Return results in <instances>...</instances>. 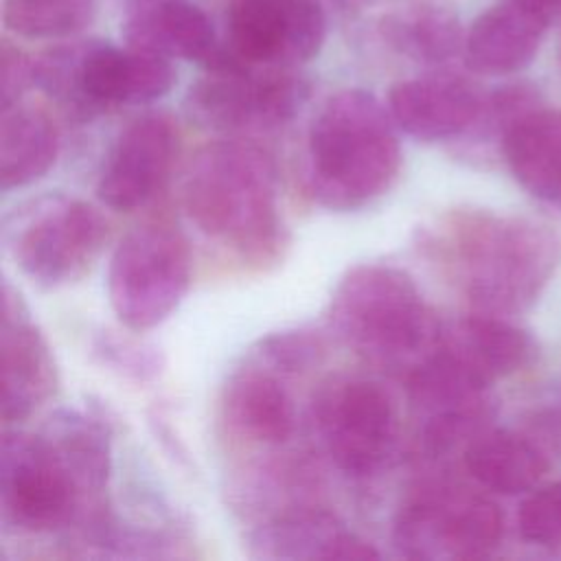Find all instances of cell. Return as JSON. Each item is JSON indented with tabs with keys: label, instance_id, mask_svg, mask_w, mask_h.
<instances>
[{
	"label": "cell",
	"instance_id": "obj_1",
	"mask_svg": "<svg viewBox=\"0 0 561 561\" xmlns=\"http://www.w3.org/2000/svg\"><path fill=\"white\" fill-rule=\"evenodd\" d=\"M440 252L476 311L513 313L537 300L559 261V239L541 224L467 210L445 219Z\"/></svg>",
	"mask_w": 561,
	"mask_h": 561
},
{
	"label": "cell",
	"instance_id": "obj_2",
	"mask_svg": "<svg viewBox=\"0 0 561 561\" xmlns=\"http://www.w3.org/2000/svg\"><path fill=\"white\" fill-rule=\"evenodd\" d=\"M184 208L204 234L252 263L276 259L285 243L276 164L252 142L221 140L199 151L184 184Z\"/></svg>",
	"mask_w": 561,
	"mask_h": 561
},
{
	"label": "cell",
	"instance_id": "obj_3",
	"mask_svg": "<svg viewBox=\"0 0 561 561\" xmlns=\"http://www.w3.org/2000/svg\"><path fill=\"white\" fill-rule=\"evenodd\" d=\"M394 118L370 92L327 99L309 127V182L331 210H355L390 191L401 169Z\"/></svg>",
	"mask_w": 561,
	"mask_h": 561
},
{
	"label": "cell",
	"instance_id": "obj_4",
	"mask_svg": "<svg viewBox=\"0 0 561 561\" xmlns=\"http://www.w3.org/2000/svg\"><path fill=\"white\" fill-rule=\"evenodd\" d=\"M331 324L355 353L388 370H412L443 337L414 280L392 265H357L331 298Z\"/></svg>",
	"mask_w": 561,
	"mask_h": 561
},
{
	"label": "cell",
	"instance_id": "obj_5",
	"mask_svg": "<svg viewBox=\"0 0 561 561\" xmlns=\"http://www.w3.org/2000/svg\"><path fill=\"white\" fill-rule=\"evenodd\" d=\"M33 81L68 110L92 114L164 96L175 83V70L164 55L92 42L48 50L33 64Z\"/></svg>",
	"mask_w": 561,
	"mask_h": 561
},
{
	"label": "cell",
	"instance_id": "obj_6",
	"mask_svg": "<svg viewBox=\"0 0 561 561\" xmlns=\"http://www.w3.org/2000/svg\"><path fill=\"white\" fill-rule=\"evenodd\" d=\"M4 241L26 278L55 289L90 272L107 241V221L92 204L55 195L13 215Z\"/></svg>",
	"mask_w": 561,
	"mask_h": 561
},
{
	"label": "cell",
	"instance_id": "obj_7",
	"mask_svg": "<svg viewBox=\"0 0 561 561\" xmlns=\"http://www.w3.org/2000/svg\"><path fill=\"white\" fill-rule=\"evenodd\" d=\"M500 506L454 482L416 489L397 511L392 541L405 559H480L502 541Z\"/></svg>",
	"mask_w": 561,
	"mask_h": 561
},
{
	"label": "cell",
	"instance_id": "obj_8",
	"mask_svg": "<svg viewBox=\"0 0 561 561\" xmlns=\"http://www.w3.org/2000/svg\"><path fill=\"white\" fill-rule=\"evenodd\" d=\"M191 267L188 243L178 230L160 224L129 230L107 267L112 311L131 331L162 324L186 296Z\"/></svg>",
	"mask_w": 561,
	"mask_h": 561
},
{
	"label": "cell",
	"instance_id": "obj_9",
	"mask_svg": "<svg viewBox=\"0 0 561 561\" xmlns=\"http://www.w3.org/2000/svg\"><path fill=\"white\" fill-rule=\"evenodd\" d=\"M316 430L337 469L364 478L379 471L397 445V412L377 383L342 377L327 383L313 401Z\"/></svg>",
	"mask_w": 561,
	"mask_h": 561
},
{
	"label": "cell",
	"instance_id": "obj_10",
	"mask_svg": "<svg viewBox=\"0 0 561 561\" xmlns=\"http://www.w3.org/2000/svg\"><path fill=\"white\" fill-rule=\"evenodd\" d=\"M81 493L39 434L7 430L0 449V513L15 533L70 524Z\"/></svg>",
	"mask_w": 561,
	"mask_h": 561
},
{
	"label": "cell",
	"instance_id": "obj_11",
	"mask_svg": "<svg viewBox=\"0 0 561 561\" xmlns=\"http://www.w3.org/2000/svg\"><path fill=\"white\" fill-rule=\"evenodd\" d=\"M307 96V81L287 68L256 75L245 66L208 72L191 85L186 114L213 131L265 129L294 118Z\"/></svg>",
	"mask_w": 561,
	"mask_h": 561
},
{
	"label": "cell",
	"instance_id": "obj_12",
	"mask_svg": "<svg viewBox=\"0 0 561 561\" xmlns=\"http://www.w3.org/2000/svg\"><path fill=\"white\" fill-rule=\"evenodd\" d=\"M327 35L318 0H234L228 46L248 66L289 68L313 59Z\"/></svg>",
	"mask_w": 561,
	"mask_h": 561
},
{
	"label": "cell",
	"instance_id": "obj_13",
	"mask_svg": "<svg viewBox=\"0 0 561 561\" xmlns=\"http://www.w3.org/2000/svg\"><path fill=\"white\" fill-rule=\"evenodd\" d=\"M178 142V129L162 114H147L129 123L105 156L96 182L99 199L123 213L147 204L164 186Z\"/></svg>",
	"mask_w": 561,
	"mask_h": 561
},
{
	"label": "cell",
	"instance_id": "obj_14",
	"mask_svg": "<svg viewBox=\"0 0 561 561\" xmlns=\"http://www.w3.org/2000/svg\"><path fill=\"white\" fill-rule=\"evenodd\" d=\"M125 37L134 48L195 61L206 72L245 68L191 0H127Z\"/></svg>",
	"mask_w": 561,
	"mask_h": 561
},
{
	"label": "cell",
	"instance_id": "obj_15",
	"mask_svg": "<svg viewBox=\"0 0 561 561\" xmlns=\"http://www.w3.org/2000/svg\"><path fill=\"white\" fill-rule=\"evenodd\" d=\"M2 421L20 423L37 412L57 390V366L42 331L28 320L26 307L9 285L2 300L0 333Z\"/></svg>",
	"mask_w": 561,
	"mask_h": 561
},
{
	"label": "cell",
	"instance_id": "obj_16",
	"mask_svg": "<svg viewBox=\"0 0 561 561\" xmlns=\"http://www.w3.org/2000/svg\"><path fill=\"white\" fill-rule=\"evenodd\" d=\"M554 20V0H504L471 24L465 61L478 75L517 72L533 61Z\"/></svg>",
	"mask_w": 561,
	"mask_h": 561
},
{
	"label": "cell",
	"instance_id": "obj_17",
	"mask_svg": "<svg viewBox=\"0 0 561 561\" xmlns=\"http://www.w3.org/2000/svg\"><path fill=\"white\" fill-rule=\"evenodd\" d=\"M248 552L267 561H362L377 559L370 541L348 530L322 508L296 506L256 526L248 537Z\"/></svg>",
	"mask_w": 561,
	"mask_h": 561
},
{
	"label": "cell",
	"instance_id": "obj_18",
	"mask_svg": "<svg viewBox=\"0 0 561 561\" xmlns=\"http://www.w3.org/2000/svg\"><path fill=\"white\" fill-rule=\"evenodd\" d=\"M480 90L456 75H425L399 81L388 92V110L405 134L436 142L471 129L482 112Z\"/></svg>",
	"mask_w": 561,
	"mask_h": 561
},
{
	"label": "cell",
	"instance_id": "obj_19",
	"mask_svg": "<svg viewBox=\"0 0 561 561\" xmlns=\"http://www.w3.org/2000/svg\"><path fill=\"white\" fill-rule=\"evenodd\" d=\"M440 346L486 388L517 373L533 357V340L522 329L484 311L443 329Z\"/></svg>",
	"mask_w": 561,
	"mask_h": 561
},
{
	"label": "cell",
	"instance_id": "obj_20",
	"mask_svg": "<svg viewBox=\"0 0 561 561\" xmlns=\"http://www.w3.org/2000/svg\"><path fill=\"white\" fill-rule=\"evenodd\" d=\"M513 178L537 199L561 206V110L533 107L502 136Z\"/></svg>",
	"mask_w": 561,
	"mask_h": 561
},
{
	"label": "cell",
	"instance_id": "obj_21",
	"mask_svg": "<svg viewBox=\"0 0 561 561\" xmlns=\"http://www.w3.org/2000/svg\"><path fill=\"white\" fill-rule=\"evenodd\" d=\"M462 462L480 486L502 495L530 491L548 469L543 449L508 430H482L465 447Z\"/></svg>",
	"mask_w": 561,
	"mask_h": 561
},
{
	"label": "cell",
	"instance_id": "obj_22",
	"mask_svg": "<svg viewBox=\"0 0 561 561\" xmlns=\"http://www.w3.org/2000/svg\"><path fill=\"white\" fill-rule=\"evenodd\" d=\"M39 436L83 497L103 491L112 469L107 423L77 410H57Z\"/></svg>",
	"mask_w": 561,
	"mask_h": 561
},
{
	"label": "cell",
	"instance_id": "obj_23",
	"mask_svg": "<svg viewBox=\"0 0 561 561\" xmlns=\"http://www.w3.org/2000/svg\"><path fill=\"white\" fill-rule=\"evenodd\" d=\"M59 134L55 123L35 107L2 110L0 125V186L22 188L39 180L57 160Z\"/></svg>",
	"mask_w": 561,
	"mask_h": 561
},
{
	"label": "cell",
	"instance_id": "obj_24",
	"mask_svg": "<svg viewBox=\"0 0 561 561\" xmlns=\"http://www.w3.org/2000/svg\"><path fill=\"white\" fill-rule=\"evenodd\" d=\"M226 412L234 430L254 443L280 445L294 432L291 399L265 370H241L230 379Z\"/></svg>",
	"mask_w": 561,
	"mask_h": 561
},
{
	"label": "cell",
	"instance_id": "obj_25",
	"mask_svg": "<svg viewBox=\"0 0 561 561\" xmlns=\"http://www.w3.org/2000/svg\"><path fill=\"white\" fill-rule=\"evenodd\" d=\"M381 28L394 50L423 64H443L465 48L458 15L436 0H414L390 11Z\"/></svg>",
	"mask_w": 561,
	"mask_h": 561
},
{
	"label": "cell",
	"instance_id": "obj_26",
	"mask_svg": "<svg viewBox=\"0 0 561 561\" xmlns=\"http://www.w3.org/2000/svg\"><path fill=\"white\" fill-rule=\"evenodd\" d=\"M96 13V0H4L2 20L26 39H59L83 31Z\"/></svg>",
	"mask_w": 561,
	"mask_h": 561
},
{
	"label": "cell",
	"instance_id": "obj_27",
	"mask_svg": "<svg viewBox=\"0 0 561 561\" xmlns=\"http://www.w3.org/2000/svg\"><path fill=\"white\" fill-rule=\"evenodd\" d=\"M259 357L278 373L300 375L320 364L324 357V344L320 335L311 331H278L259 342Z\"/></svg>",
	"mask_w": 561,
	"mask_h": 561
},
{
	"label": "cell",
	"instance_id": "obj_28",
	"mask_svg": "<svg viewBox=\"0 0 561 561\" xmlns=\"http://www.w3.org/2000/svg\"><path fill=\"white\" fill-rule=\"evenodd\" d=\"M517 526L522 537L535 546H561V482L530 493L519 506Z\"/></svg>",
	"mask_w": 561,
	"mask_h": 561
},
{
	"label": "cell",
	"instance_id": "obj_29",
	"mask_svg": "<svg viewBox=\"0 0 561 561\" xmlns=\"http://www.w3.org/2000/svg\"><path fill=\"white\" fill-rule=\"evenodd\" d=\"M94 351L112 368H116L125 375H134L138 379L151 377L160 370L158 353L153 348H145L140 344H134L131 340H121V337H114V335H101Z\"/></svg>",
	"mask_w": 561,
	"mask_h": 561
},
{
	"label": "cell",
	"instance_id": "obj_30",
	"mask_svg": "<svg viewBox=\"0 0 561 561\" xmlns=\"http://www.w3.org/2000/svg\"><path fill=\"white\" fill-rule=\"evenodd\" d=\"M33 79V66L24 59V55L11 48L7 42L2 44V70H0V103L2 110L18 103L20 94Z\"/></svg>",
	"mask_w": 561,
	"mask_h": 561
}]
</instances>
